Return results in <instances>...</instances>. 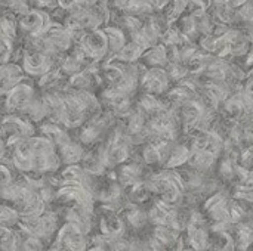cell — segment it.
<instances>
[{"label":"cell","instance_id":"6da1fadb","mask_svg":"<svg viewBox=\"0 0 253 251\" xmlns=\"http://www.w3.org/2000/svg\"><path fill=\"white\" fill-rule=\"evenodd\" d=\"M62 55H47L33 46H30L27 50L21 55V67L27 75L31 78H42L46 75L50 70L56 67V59H61Z\"/></svg>","mask_w":253,"mask_h":251},{"label":"cell","instance_id":"7a4b0ae2","mask_svg":"<svg viewBox=\"0 0 253 251\" xmlns=\"http://www.w3.org/2000/svg\"><path fill=\"white\" fill-rule=\"evenodd\" d=\"M76 46L83 52V55L90 62H98L108 55L107 34L104 30L99 28L84 31L76 41Z\"/></svg>","mask_w":253,"mask_h":251},{"label":"cell","instance_id":"3957f363","mask_svg":"<svg viewBox=\"0 0 253 251\" xmlns=\"http://www.w3.org/2000/svg\"><path fill=\"white\" fill-rule=\"evenodd\" d=\"M37 90L33 83L22 80L16 86H13L6 95H4V109L9 114H19L28 108V105L37 98Z\"/></svg>","mask_w":253,"mask_h":251},{"label":"cell","instance_id":"277c9868","mask_svg":"<svg viewBox=\"0 0 253 251\" xmlns=\"http://www.w3.org/2000/svg\"><path fill=\"white\" fill-rule=\"evenodd\" d=\"M87 234H84L77 225L65 222L55 234L50 249L55 250H84L87 247Z\"/></svg>","mask_w":253,"mask_h":251},{"label":"cell","instance_id":"5b68a950","mask_svg":"<svg viewBox=\"0 0 253 251\" xmlns=\"http://www.w3.org/2000/svg\"><path fill=\"white\" fill-rule=\"evenodd\" d=\"M50 22H52L50 15L46 10L37 7L27 9L25 12L18 15V28L27 37H34L42 34L50 25Z\"/></svg>","mask_w":253,"mask_h":251},{"label":"cell","instance_id":"8992f818","mask_svg":"<svg viewBox=\"0 0 253 251\" xmlns=\"http://www.w3.org/2000/svg\"><path fill=\"white\" fill-rule=\"evenodd\" d=\"M170 75L160 67H151L142 77V86L150 95H162L168 90Z\"/></svg>","mask_w":253,"mask_h":251},{"label":"cell","instance_id":"52a82bcc","mask_svg":"<svg viewBox=\"0 0 253 251\" xmlns=\"http://www.w3.org/2000/svg\"><path fill=\"white\" fill-rule=\"evenodd\" d=\"M25 72L21 65L12 62L0 64V96H4L13 86L25 80Z\"/></svg>","mask_w":253,"mask_h":251},{"label":"cell","instance_id":"ba28073f","mask_svg":"<svg viewBox=\"0 0 253 251\" xmlns=\"http://www.w3.org/2000/svg\"><path fill=\"white\" fill-rule=\"evenodd\" d=\"M99 229L102 235L111 240H117L125 234V222L116 215V212L108 210V213H105L99 220Z\"/></svg>","mask_w":253,"mask_h":251},{"label":"cell","instance_id":"9c48e42d","mask_svg":"<svg viewBox=\"0 0 253 251\" xmlns=\"http://www.w3.org/2000/svg\"><path fill=\"white\" fill-rule=\"evenodd\" d=\"M141 178H142V169L135 163L122 166V169L117 173V179L122 186H132L136 182H141Z\"/></svg>","mask_w":253,"mask_h":251},{"label":"cell","instance_id":"30bf717a","mask_svg":"<svg viewBox=\"0 0 253 251\" xmlns=\"http://www.w3.org/2000/svg\"><path fill=\"white\" fill-rule=\"evenodd\" d=\"M107 40H108V53L116 55L125 44H126V34L123 28L119 27H107L105 30Z\"/></svg>","mask_w":253,"mask_h":251},{"label":"cell","instance_id":"8fae6325","mask_svg":"<svg viewBox=\"0 0 253 251\" xmlns=\"http://www.w3.org/2000/svg\"><path fill=\"white\" fill-rule=\"evenodd\" d=\"M142 59L148 67H163L168 62V50L165 46H150V50L142 53Z\"/></svg>","mask_w":253,"mask_h":251},{"label":"cell","instance_id":"7c38bea8","mask_svg":"<svg viewBox=\"0 0 253 251\" xmlns=\"http://www.w3.org/2000/svg\"><path fill=\"white\" fill-rule=\"evenodd\" d=\"M0 250H18V234L15 228L0 225Z\"/></svg>","mask_w":253,"mask_h":251},{"label":"cell","instance_id":"4fadbf2b","mask_svg":"<svg viewBox=\"0 0 253 251\" xmlns=\"http://www.w3.org/2000/svg\"><path fill=\"white\" fill-rule=\"evenodd\" d=\"M19 219H21V216L13 206H10L7 203L0 204V225L15 228L18 225Z\"/></svg>","mask_w":253,"mask_h":251},{"label":"cell","instance_id":"5bb4252c","mask_svg":"<svg viewBox=\"0 0 253 251\" xmlns=\"http://www.w3.org/2000/svg\"><path fill=\"white\" fill-rule=\"evenodd\" d=\"M190 154L191 151L187 149L185 146H175L170 149L169 155H168V166L169 167H178L182 166L184 163H187L190 160Z\"/></svg>","mask_w":253,"mask_h":251},{"label":"cell","instance_id":"9a60e30c","mask_svg":"<svg viewBox=\"0 0 253 251\" xmlns=\"http://www.w3.org/2000/svg\"><path fill=\"white\" fill-rule=\"evenodd\" d=\"M30 4L33 7L37 9H43V10H55L58 7V1L56 0H30Z\"/></svg>","mask_w":253,"mask_h":251},{"label":"cell","instance_id":"2e32d148","mask_svg":"<svg viewBox=\"0 0 253 251\" xmlns=\"http://www.w3.org/2000/svg\"><path fill=\"white\" fill-rule=\"evenodd\" d=\"M191 1H194L197 6H200L202 9H205V7H208V4L211 3V0H191Z\"/></svg>","mask_w":253,"mask_h":251}]
</instances>
